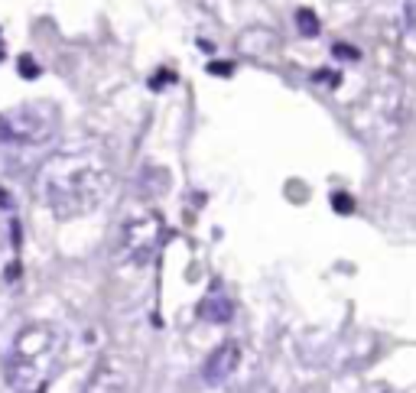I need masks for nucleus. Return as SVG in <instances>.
Segmentation results:
<instances>
[{
  "label": "nucleus",
  "mask_w": 416,
  "mask_h": 393,
  "mask_svg": "<svg viewBox=\"0 0 416 393\" xmlns=\"http://www.w3.org/2000/svg\"><path fill=\"white\" fill-rule=\"evenodd\" d=\"M114 185V166L101 143H72L39 163L33 176V195L59 221L92 215Z\"/></svg>",
  "instance_id": "nucleus-1"
},
{
  "label": "nucleus",
  "mask_w": 416,
  "mask_h": 393,
  "mask_svg": "<svg viewBox=\"0 0 416 393\" xmlns=\"http://www.w3.org/2000/svg\"><path fill=\"white\" fill-rule=\"evenodd\" d=\"M65 338L49 322H33L13 338L7 358V384L13 393H43L59 368Z\"/></svg>",
  "instance_id": "nucleus-2"
},
{
  "label": "nucleus",
  "mask_w": 416,
  "mask_h": 393,
  "mask_svg": "<svg viewBox=\"0 0 416 393\" xmlns=\"http://www.w3.org/2000/svg\"><path fill=\"white\" fill-rule=\"evenodd\" d=\"M56 137V111L46 104H20L0 114V146L33 150Z\"/></svg>",
  "instance_id": "nucleus-3"
},
{
  "label": "nucleus",
  "mask_w": 416,
  "mask_h": 393,
  "mask_svg": "<svg viewBox=\"0 0 416 393\" xmlns=\"http://www.w3.org/2000/svg\"><path fill=\"white\" fill-rule=\"evenodd\" d=\"M163 237H166V225L156 211H140L130 221H124L120 227V241H118V254L124 263H134V267H144L156 257V251L163 247Z\"/></svg>",
  "instance_id": "nucleus-4"
},
{
  "label": "nucleus",
  "mask_w": 416,
  "mask_h": 393,
  "mask_svg": "<svg viewBox=\"0 0 416 393\" xmlns=\"http://www.w3.org/2000/svg\"><path fill=\"white\" fill-rule=\"evenodd\" d=\"M238 364H241V344L238 342L218 344V348L208 354V361H205V368H202L205 384L221 387L225 380H231V374L238 370Z\"/></svg>",
  "instance_id": "nucleus-5"
},
{
  "label": "nucleus",
  "mask_w": 416,
  "mask_h": 393,
  "mask_svg": "<svg viewBox=\"0 0 416 393\" xmlns=\"http://www.w3.org/2000/svg\"><path fill=\"white\" fill-rule=\"evenodd\" d=\"M82 393H127V377H124V370L118 364L104 361V364L94 368V374L88 377V384Z\"/></svg>",
  "instance_id": "nucleus-6"
},
{
  "label": "nucleus",
  "mask_w": 416,
  "mask_h": 393,
  "mask_svg": "<svg viewBox=\"0 0 416 393\" xmlns=\"http://www.w3.org/2000/svg\"><path fill=\"white\" fill-rule=\"evenodd\" d=\"M198 316L208 318V322H215V325H225V322H231V316H234V302H231L228 296L212 293V296H205L202 299Z\"/></svg>",
  "instance_id": "nucleus-7"
},
{
  "label": "nucleus",
  "mask_w": 416,
  "mask_h": 393,
  "mask_svg": "<svg viewBox=\"0 0 416 393\" xmlns=\"http://www.w3.org/2000/svg\"><path fill=\"white\" fill-rule=\"evenodd\" d=\"M20 75H23V78H36V75H39V66L33 62V56H20Z\"/></svg>",
  "instance_id": "nucleus-8"
},
{
  "label": "nucleus",
  "mask_w": 416,
  "mask_h": 393,
  "mask_svg": "<svg viewBox=\"0 0 416 393\" xmlns=\"http://www.w3.org/2000/svg\"><path fill=\"white\" fill-rule=\"evenodd\" d=\"M4 241H7V218L0 211V247H4Z\"/></svg>",
  "instance_id": "nucleus-9"
},
{
  "label": "nucleus",
  "mask_w": 416,
  "mask_h": 393,
  "mask_svg": "<svg viewBox=\"0 0 416 393\" xmlns=\"http://www.w3.org/2000/svg\"><path fill=\"white\" fill-rule=\"evenodd\" d=\"M407 13H410V20H413V26H416V0H407Z\"/></svg>",
  "instance_id": "nucleus-10"
},
{
  "label": "nucleus",
  "mask_w": 416,
  "mask_h": 393,
  "mask_svg": "<svg viewBox=\"0 0 416 393\" xmlns=\"http://www.w3.org/2000/svg\"><path fill=\"white\" fill-rule=\"evenodd\" d=\"M0 59H4V49H0Z\"/></svg>",
  "instance_id": "nucleus-11"
}]
</instances>
